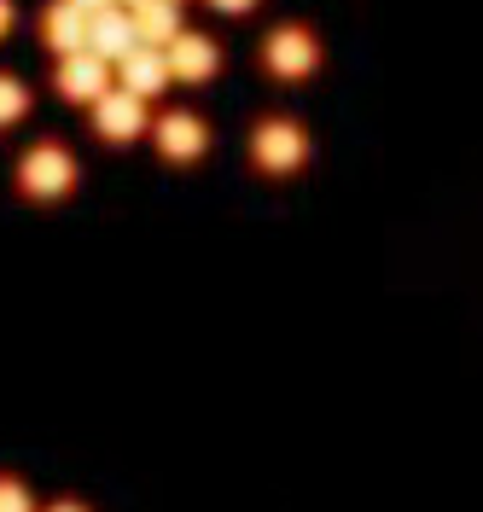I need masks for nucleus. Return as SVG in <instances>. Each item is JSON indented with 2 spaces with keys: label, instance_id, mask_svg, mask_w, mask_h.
I'll use <instances>...</instances> for the list:
<instances>
[{
  "label": "nucleus",
  "instance_id": "obj_1",
  "mask_svg": "<svg viewBox=\"0 0 483 512\" xmlns=\"http://www.w3.org/2000/svg\"><path fill=\"white\" fill-rule=\"evenodd\" d=\"M70 187H76V158H70V146L35 140L30 152L18 158V192H24V198L59 204V198H70Z\"/></svg>",
  "mask_w": 483,
  "mask_h": 512
},
{
  "label": "nucleus",
  "instance_id": "obj_2",
  "mask_svg": "<svg viewBox=\"0 0 483 512\" xmlns=\"http://www.w3.org/2000/svg\"><path fill=\"white\" fill-rule=\"evenodd\" d=\"M303 158H309V134L291 117H268L251 128V163L262 175H291V169H303Z\"/></svg>",
  "mask_w": 483,
  "mask_h": 512
},
{
  "label": "nucleus",
  "instance_id": "obj_3",
  "mask_svg": "<svg viewBox=\"0 0 483 512\" xmlns=\"http://www.w3.org/2000/svg\"><path fill=\"white\" fill-rule=\"evenodd\" d=\"M315 64H321V41L303 30V24H280V30L262 41V70L280 76V82H303V76H315Z\"/></svg>",
  "mask_w": 483,
  "mask_h": 512
},
{
  "label": "nucleus",
  "instance_id": "obj_4",
  "mask_svg": "<svg viewBox=\"0 0 483 512\" xmlns=\"http://www.w3.org/2000/svg\"><path fill=\"white\" fill-rule=\"evenodd\" d=\"M152 140H158V152L169 163H193L210 152V128L193 111H163L158 123H152Z\"/></svg>",
  "mask_w": 483,
  "mask_h": 512
},
{
  "label": "nucleus",
  "instance_id": "obj_5",
  "mask_svg": "<svg viewBox=\"0 0 483 512\" xmlns=\"http://www.w3.org/2000/svg\"><path fill=\"white\" fill-rule=\"evenodd\" d=\"M94 128H99V140H111V146H123V140H134V134H146V128H152L146 99H134L129 88H111V94L94 105Z\"/></svg>",
  "mask_w": 483,
  "mask_h": 512
},
{
  "label": "nucleus",
  "instance_id": "obj_6",
  "mask_svg": "<svg viewBox=\"0 0 483 512\" xmlns=\"http://www.w3.org/2000/svg\"><path fill=\"white\" fill-rule=\"evenodd\" d=\"M53 88H59L70 105H99V99L111 94V64L94 59V53L59 59V76H53Z\"/></svg>",
  "mask_w": 483,
  "mask_h": 512
},
{
  "label": "nucleus",
  "instance_id": "obj_7",
  "mask_svg": "<svg viewBox=\"0 0 483 512\" xmlns=\"http://www.w3.org/2000/svg\"><path fill=\"white\" fill-rule=\"evenodd\" d=\"M140 47V35H134V12H123V6H105V12H94L88 18V53L105 64H123Z\"/></svg>",
  "mask_w": 483,
  "mask_h": 512
},
{
  "label": "nucleus",
  "instance_id": "obj_8",
  "mask_svg": "<svg viewBox=\"0 0 483 512\" xmlns=\"http://www.w3.org/2000/svg\"><path fill=\"white\" fill-rule=\"evenodd\" d=\"M163 59H169V76H175V82H210V76L222 70L216 41H210V35H198V30H187L181 41H169V47H163Z\"/></svg>",
  "mask_w": 483,
  "mask_h": 512
},
{
  "label": "nucleus",
  "instance_id": "obj_9",
  "mask_svg": "<svg viewBox=\"0 0 483 512\" xmlns=\"http://www.w3.org/2000/svg\"><path fill=\"white\" fill-rule=\"evenodd\" d=\"M41 41H47L59 59L88 53V12H82V6H70V0H53V6L41 12Z\"/></svg>",
  "mask_w": 483,
  "mask_h": 512
},
{
  "label": "nucleus",
  "instance_id": "obj_10",
  "mask_svg": "<svg viewBox=\"0 0 483 512\" xmlns=\"http://www.w3.org/2000/svg\"><path fill=\"white\" fill-rule=\"evenodd\" d=\"M117 76H123V88H129L134 99H152L163 94L175 76H169V59H163V47H134L129 59L117 64Z\"/></svg>",
  "mask_w": 483,
  "mask_h": 512
},
{
  "label": "nucleus",
  "instance_id": "obj_11",
  "mask_svg": "<svg viewBox=\"0 0 483 512\" xmlns=\"http://www.w3.org/2000/svg\"><path fill=\"white\" fill-rule=\"evenodd\" d=\"M134 35H140V47H169V41H181V0H146L140 12H134Z\"/></svg>",
  "mask_w": 483,
  "mask_h": 512
},
{
  "label": "nucleus",
  "instance_id": "obj_12",
  "mask_svg": "<svg viewBox=\"0 0 483 512\" xmlns=\"http://www.w3.org/2000/svg\"><path fill=\"white\" fill-rule=\"evenodd\" d=\"M24 111H30V88L18 76H0V128L24 123Z\"/></svg>",
  "mask_w": 483,
  "mask_h": 512
},
{
  "label": "nucleus",
  "instance_id": "obj_13",
  "mask_svg": "<svg viewBox=\"0 0 483 512\" xmlns=\"http://www.w3.org/2000/svg\"><path fill=\"white\" fill-rule=\"evenodd\" d=\"M0 512H35L30 489H24L18 478H0Z\"/></svg>",
  "mask_w": 483,
  "mask_h": 512
},
{
  "label": "nucleus",
  "instance_id": "obj_14",
  "mask_svg": "<svg viewBox=\"0 0 483 512\" xmlns=\"http://www.w3.org/2000/svg\"><path fill=\"white\" fill-rule=\"evenodd\" d=\"M210 6H216V12H233V18H245V12H251L257 0H210Z\"/></svg>",
  "mask_w": 483,
  "mask_h": 512
},
{
  "label": "nucleus",
  "instance_id": "obj_15",
  "mask_svg": "<svg viewBox=\"0 0 483 512\" xmlns=\"http://www.w3.org/2000/svg\"><path fill=\"white\" fill-rule=\"evenodd\" d=\"M12 24H18V12H12V0H0V41L12 35Z\"/></svg>",
  "mask_w": 483,
  "mask_h": 512
},
{
  "label": "nucleus",
  "instance_id": "obj_16",
  "mask_svg": "<svg viewBox=\"0 0 483 512\" xmlns=\"http://www.w3.org/2000/svg\"><path fill=\"white\" fill-rule=\"evenodd\" d=\"M70 6H82V12L94 18V12H105V6H117V0H70Z\"/></svg>",
  "mask_w": 483,
  "mask_h": 512
},
{
  "label": "nucleus",
  "instance_id": "obj_17",
  "mask_svg": "<svg viewBox=\"0 0 483 512\" xmlns=\"http://www.w3.org/2000/svg\"><path fill=\"white\" fill-rule=\"evenodd\" d=\"M47 512H88V507H76V501H59V507H47Z\"/></svg>",
  "mask_w": 483,
  "mask_h": 512
},
{
  "label": "nucleus",
  "instance_id": "obj_18",
  "mask_svg": "<svg viewBox=\"0 0 483 512\" xmlns=\"http://www.w3.org/2000/svg\"><path fill=\"white\" fill-rule=\"evenodd\" d=\"M117 6H134V12H140V6H146V0H117Z\"/></svg>",
  "mask_w": 483,
  "mask_h": 512
}]
</instances>
